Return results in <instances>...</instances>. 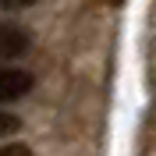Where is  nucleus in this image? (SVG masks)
Here are the masks:
<instances>
[{"mask_svg": "<svg viewBox=\"0 0 156 156\" xmlns=\"http://www.w3.org/2000/svg\"><path fill=\"white\" fill-rule=\"evenodd\" d=\"M32 89V75L21 68H0V103H14Z\"/></svg>", "mask_w": 156, "mask_h": 156, "instance_id": "f257e3e1", "label": "nucleus"}, {"mask_svg": "<svg viewBox=\"0 0 156 156\" xmlns=\"http://www.w3.org/2000/svg\"><path fill=\"white\" fill-rule=\"evenodd\" d=\"M32 46V39L25 29L18 25H0V60H14V57H25Z\"/></svg>", "mask_w": 156, "mask_h": 156, "instance_id": "f03ea898", "label": "nucleus"}, {"mask_svg": "<svg viewBox=\"0 0 156 156\" xmlns=\"http://www.w3.org/2000/svg\"><path fill=\"white\" fill-rule=\"evenodd\" d=\"M21 128V117L18 114H11V110H0V138L4 135H14Z\"/></svg>", "mask_w": 156, "mask_h": 156, "instance_id": "7ed1b4c3", "label": "nucleus"}, {"mask_svg": "<svg viewBox=\"0 0 156 156\" xmlns=\"http://www.w3.org/2000/svg\"><path fill=\"white\" fill-rule=\"evenodd\" d=\"M0 156H32V149L21 142H11V146H0Z\"/></svg>", "mask_w": 156, "mask_h": 156, "instance_id": "20e7f679", "label": "nucleus"}, {"mask_svg": "<svg viewBox=\"0 0 156 156\" xmlns=\"http://www.w3.org/2000/svg\"><path fill=\"white\" fill-rule=\"evenodd\" d=\"M39 0H0V11H21V7H32Z\"/></svg>", "mask_w": 156, "mask_h": 156, "instance_id": "39448f33", "label": "nucleus"}]
</instances>
